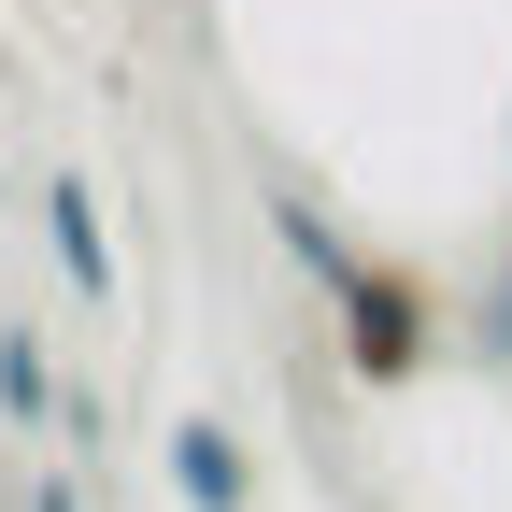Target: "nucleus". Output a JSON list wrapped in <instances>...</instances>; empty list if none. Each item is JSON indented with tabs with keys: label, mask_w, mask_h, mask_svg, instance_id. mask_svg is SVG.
Wrapping results in <instances>:
<instances>
[{
	"label": "nucleus",
	"mask_w": 512,
	"mask_h": 512,
	"mask_svg": "<svg viewBox=\"0 0 512 512\" xmlns=\"http://www.w3.org/2000/svg\"><path fill=\"white\" fill-rule=\"evenodd\" d=\"M43 228H57V271H72L86 299L114 285V242H100V200H86V185H57V200H43Z\"/></svg>",
	"instance_id": "obj_2"
},
{
	"label": "nucleus",
	"mask_w": 512,
	"mask_h": 512,
	"mask_svg": "<svg viewBox=\"0 0 512 512\" xmlns=\"http://www.w3.org/2000/svg\"><path fill=\"white\" fill-rule=\"evenodd\" d=\"M57 399V370H43V342H0V413H43Z\"/></svg>",
	"instance_id": "obj_3"
},
{
	"label": "nucleus",
	"mask_w": 512,
	"mask_h": 512,
	"mask_svg": "<svg viewBox=\"0 0 512 512\" xmlns=\"http://www.w3.org/2000/svg\"><path fill=\"white\" fill-rule=\"evenodd\" d=\"M171 484H185V512H242V441L228 427H171Z\"/></svg>",
	"instance_id": "obj_1"
}]
</instances>
